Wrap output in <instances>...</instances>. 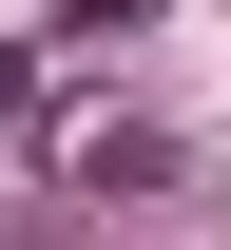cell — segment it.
I'll return each instance as SVG.
<instances>
[{"label": "cell", "instance_id": "cell-1", "mask_svg": "<svg viewBox=\"0 0 231 250\" xmlns=\"http://www.w3.org/2000/svg\"><path fill=\"white\" fill-rule=\"evenodd\" d=\"M20 96H39V58H0V135H20Z\"/></svg>", "mask_w": 231, "mask_h": 250}, {"label": "cell", "instance_id": "cell-2", "mask_svg": "<svg viewBox=\"0 0 231 250\" xmlns=\"http://www.w3.org/2000/svg\"><path fill=\"white\" fill-rule=\"evenodd\" d=\"M77 20H97V39H116V20H154V0H77Z\"/></svg>", "mask_w": 231, "mask_h": 250}]
</instances>
